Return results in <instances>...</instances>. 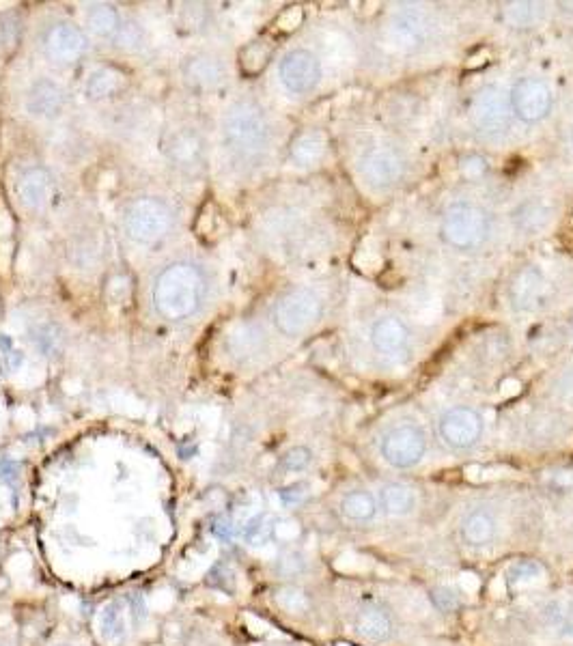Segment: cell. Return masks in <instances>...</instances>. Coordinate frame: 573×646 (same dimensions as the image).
Instances as JSON below:
<instances>
[{
    "instance_id": "cell-1",
    "label": "cell",
    "mask_w": 573,
    "mask_h": 646,
    "mask_svg": "<svg viewBox=\"0 0 573 646\" xmlns=\"http://www.w3.org/2000/svg\"><path fill=\"white\" fill-rule=\"evenodd\" d=\"M205 278L197 265L188 261L171 263L153 285V306L169 321H184L201 308Z\"/></svg>"
},
{
    "instance_id": "cell-2",
    "label": "cell",
    "mask_w": 573,
    "mask_h": 646,
    "mask_svg": "<svg viewBox=\"0 0 573 646\" xmlns=\"http://www.w3.org/2000/svg\"><path fill=\"white\" fill-rule=\"evenodd\" d=\"M222 140L237 162H253L268 149L270 121L253 100L235 102L222 119Z\"/></svg>"
},
{
    "instance_id": "cell-3",
    "label": "cell",
    "mask_w": 573,
    "mask_h": 646,
    "mask_svg": "<svg viewBox=\"0 0 573 646\" xmlns=\"http://www.w3.org/2000/svg\"><path fill=\"white\" fill-rule=\"evenodd\" d=\"M173 224L171 207L153 196H143L128 205L123 214V229L136 244L151 246L169 233Z\"/></svg>"
},
{
    "instance_id": "cell-4",
    "label": "cell",
    "mask_w": 573,
    "mask_h": 646,
    "mask_svg": "<svg viewBox=\"0 0 573 646\" xmlns=\"http://www.w3.org/2000/svg\"><path fill=\"white\" fill-rule=\"evenodd\" d=\"M487 233L489 218L477 205L455 203L444 212L442 237L457 250H474L485 242Z\"/></svg>"
},
{
    "instance_id": "cell-5",
    "label": "cell",
    "mask_w": 573,
    "mask_h": 646,
    "mask_svg": "<svg viewBox=\"0 0 573 646\" xmlns=\"http://www.w3.org/2000/svg\"><path fill=\"white\" fill-rule=\"evenodd\" d=\"M324 304L311 289H291L276 302L274 323L285 336H300L321 317Z\"/></svg>"
},
{
    "instance_id": "cell-6",
    "label": "cell",
    "mask_w": 573,
    "mask_h": 646,
    "mask_svg": "<svg viewBox=\"0 0 573 646\" xmlns=\"http://www.w3.org/2000/svg\"><path fill=\"white\" fill-rule=\"evenodd\" d=\"M470 123L483 136H502L509 130L511 104L494 84L477 91L470 102Z\"/></svg>"
},
{
    "instance_id": "cell-7",
    "label": "cell",
    "mask_w": 573,
    "mask_h": 646,
    "mask_svg": "<svg viewBox=\"0 0 573 646\" xmlns=\"http://www.w3.org/2000/svg\"><path fill=\"white\" fill-rule=\"evenodd\" d=\"M513 115L524 123H539L552 112L554 97L548 84L537 78H522L513 84L509 93Z\"/></svg>"
},
{
    "instance_id": "cell-8",
    "label": "cell",
    "mask_w": 573,
    "mask_h": 646,
    "mask_svg": "<svg viewBox=\"0 0 573 646\" xmlns=\"http://www.w3.org/2000/svg\"><path fill=\"white\" fill-rule=\"evenodd\" d=\"M425 433L414 425H401L390 429L382 440V457L397 470L414 468L425 457Z\"/></svg>"
},
{
    "instance_id": "cell-9",
    "label": "cell",
    "mask_w": 573,
    "mask_h": 646,
    "mask_svg": "<svg viewBox=\"0 0 573 646\" xmlns=\"http://www.w3.org/2000/svg\"><path fill=\"white\" fill-rule=\"evenodd\" d=\"M278 76L289 93H311L321 80V63L311 50H291L278 67Z\"/></svg>"
},
{
    "instance_id": "cell-10",
    "label": "cell",
    "mask_w": 573,
    "mask_h": 646,
    "mask_svg": "<svg viewBox=\"0 0 573 646\" xmlns=\"http://www.w3.org/2000/svg\"><path fill=\"white\" fill-rule=\"evenodd\" d=\"M403 171V158L390 147H373L360 160L362 179H365L373 190L393 188L395 184H399Z\"/></svg>"
},
{
    "instance_id": "cell-11",
    "label": "cell",
    "mask_w": 573,
    "mask_h": 646,
    "mask_svg": "<svg viewBox=\"0 0 573 646\" xmlns=\"http://www.w3.org/2000/svg\"><path fill=\"white\" fill-rule=\"evenodd\" d=\"M483 418L470 407H453L440 418V438L455 451H466L481 440Z\"/></svg>"
},
{
    "instance_id": "cell-12",
    "label": "cell",
    "mask_w": 573,
    "mask_h": 646,
    "mask_svg": "<svg viewBox=\"0 0 573 646\" xmlns=\"http://www.w3.org/2000/svg\"><path fill=\"white\" fill-rule=\"evenodd\" d=\"M46 50L54 61L74 63L87 52V37L69 22L54 24L46 35Z\"/></svg>"
},
{
    "instance_id": "cell-13",
    "label": "cell",
    "mask_w": 573,
    "mask_h": 646,
    "mask_svg": "<svg viewBox=\"0 0 573 646\" xmlns=\"http://www.w3.org/2000/svg\"><path fill=\"white\" fill-rule=\"evenodd\" d=\"M26 112L35 119L59 117L65 106V91L50 78H39L26 93Z\"/></svg>"
},
{
    "instance_id": "cell-14",
    "label": "cell",
    "mask_w": 573,
    "mask_h": 646,
    "mask_svg": "<svg viewBox=\"0 0 573 646\" xmlns=\"http://www.w3.org/2000/svg\"><path fill=\"white\" fill-rule=\"evenodd\" d=\"M354 629L360 636V640L371 644H384L395 634V621L393 616H390V612L384 610L382 606H377V603H367V606H362L358 610Z\"/></svg>"
},
{
    "instance_id": "cell-15",
    "label": "cell",
    "mask_w": 573,
    "mask_h": 646,
    "mask_svg": "<svg viewBox=\"0 0 573 646\" xmlns=\"http://www.w3.org/2000/svg\"><path fill=\"white\" fill-rule=\"evenodd\" d=\"M52 192L54 181L44 166H33L18 179V196L22 205L29 209H44L52 199Z\"/></svg>"
},
{
    "instance_id": "cell-16",
    "label": "cell",
    "mask_w": 573,
    "mask_h": 646,
    "mask_svg": "<svg viewBox=\"0 0 573 646\" xmlns=\"http://www.w3.org/2000/svg\"><path fill=\"white\" fill-rule=\"evenodd\" d=\"M371 343L384 356L401 354L410 343V328L399 317H382L371 330Z\"/></svg>"
},
{
    "instance_id": "cell-17",
    "label": "cell",
    "mask_w": 573,
    "mask_h": 646,
    "mask_svg": "<svg viewBox=\"0 0 573 646\" xmlns=\"http://www.w3.org/2000/svg\"><path fill=\"white\" fill-rule=\"evenodd\" d=\"M203 153H205V140L203 136L192 130V128H184V130H177L175 134H171L169 143H166V156L181 168H190V166H197L203 160Z\"/></svg>"
},
{
    "instance_id": "cell-18",
    "label": "cell",
    "mask_w": 573,
    "mask_h": 646,
    "mask_svg": "<svg viewBox=\"0 0 573 646\" xmlns=\"http://www.w3.org/2000/svg\"><path fill=\"white\" fill-rule=\"evenodd\" d=\"M184 78L194 89H214L225 80V65L212 54H194L184 63Z\"/></svg>"
},
{
    "instance_id": "cell-19",
    "label": "cell",
    "mask_w": 573,
    "mask_h": 646,
    "mask_svg": "<svg viewBox=\"0 0 573 646\" xmlns=\"http://www.w3.org/2000/svg\"><path fill=\"white\" fill-rule=\"evenodd\" d=\"M541 289H543V276L539 270L526 268L517 274L509 291L515 311H533L541 298Z\"/></svg>"
},
{
    "instance_id": "cell-20",
    "label": "cell",
    "mask_w": 573,
    "mask_h": 646,
    "mask_svg": "<svg viewBox=\"0 0 573 646\" xmlns=\"http://www.w3.org/2000/svg\"><path fill=\"white\" fill-rule=\"evenodd\" d=\"M326 149H328V138L324 132L306 130L293 138V143L289 147V158L298 166H313L326 156Z\"/></svg>"
},
{
    "instance_id": "cell-21",
    "label": "cell",
    "mask_w": 573,
    "mask_h": 646,
    "mask_svg": "<svg viewBox=\"0 0 573 646\" xmlns=\"http://www.w3.org/2000/svg\"><path fill=\"white\" fill-rule=\"evenodd\" d=\"M496 537V519L489 511L477 509L461 522V539L472 547H485Z\"/></svg>"
},
{
    "instance_id": "cell-22",
    "label": "cell",
    "mask_w": 573,
    "mask_h": 646,
    "mask_svg": "<svg viewBox=\"0 0 573 646\" xmlns=\"http://www.w3.org/2000/svg\"><path fill=\"white\" fill-rule=\"evenodd\" d=\"M263 343H265L263 332L257 326H253V323H244V326H240L229 336L227 347H229V354L235 360L242 362L248 358H255L261 351Z\"/></svg>"
},
{
    "instance_id": "cell-23",
    "label": "cell",
    "mask_w": 573,
    "mask_h": 646,
    "mask_svg": "<svg viewBox=\"0 0 573 646\" xmlns=\"http://www.w3.org/2000/svg\"><path fill=\"white\" fill-rule=\"evenodd\" d=\"M380 504L384 513L393 517L410 515L416 507V494L414 489L403 483H390L380 491Z\"/></svg>"
},
{
    "instance_id": "cell-24",
    "label": "cell",
    "mask_w": 573,
    "mask_h": 646,
    "mask_svg": "<svg viewBox=\"0 0 573 646\" xmlns=\"http://www.w3.org/2000/svg\"><path fill=\"white\" fill-rule=\"evenodd\" d=\"M97 629L106 642H119L125 638L128 631V612L121 601H110L102 608L100 619H97Z\"/></svg>"
},
{
    "instance_id": "cell-25",
    "label": "cell",
    "mask_w": 573,
    "mask_h": 646,
    "mask_svg": "<svg viewBox=\"0 0 573 646\" xmlns=\"http://www.w3.org/2000/svg\"><path fill=\"white\" fill-rule=\"evenodd\" d=\"M123 87V74L117 67H97L87 80V95L91 100H106Z\"/></svg>"
},
{
    "instance_id": "cell-26",
    "label": "cell",
    "mask_w": 573,
    "mask_h": 646,
    "mask_svg": "<svg viewBox=\"0 0 573 646\" xmlns=\"http://www.w3.org/2000/svg\"><path fill=\"white\" fill-rule=\"evenodd\" d=\"M377 513V502L369 494V491H349V494L343 496L341 500V515L347 519V522H369Z\"/></svg>"
},
{
    "instance_id": "cell-27",
    "label": "cell",
    "mask_w": 573,
    "mask_h": 646,
    "mask_svg": "<svg viewBox=\"0 0 573 646\" xmlns=\"http://www.w3.org/2000/svg\"><path fill=\"white\" fill-rule=\"evenodd\" d=\"M87 24L97 37H113L121 31V16L113 5H95L89 11Z\"/></svg>"
},
{
    "instance_id": "cell-28",
    "label": "cell",
    "mask_w": 573,
    "mask_h": 646,
    "mask_svg": "<svg viewBox=\"0 0 573 646\" xmlns=\"http://www.w3.org/2000/svg\"><path fill=\"white\" fill-rule=\"evenodd\" d=\"M543 5L539 3H507L502 16L513 28H533L543 18Z\"/></svg>"
},
{
    "instance_id": "cell-29",
    "label": "cell",
    "mask_w": 573,
    "mask_h": 646,
    "mask_svg": "<svg viewBox=\"0 0 573 646\" xmlns=\"http://www.w3.org/2000/svg\"><path fill=\"white\" fill-rule=\"evenodd\" d=\"M272 50L274 48L268 44V41H255V44L246 46L240 54V65L244 69V74L248 76L261 74L265 65H268L272 59Z\"/></svg>"
},
{
    "instance_id": "cell-30",
    "label": "cell",
    "mask_w": 573,
    "mask_h": 646,
    "mask_svg": "<svg viewBox=\"0 0 573 646\" xmlns=\"http://www.w3.org/2000/svg\"><path fill=\"white\" fill-rule=\"evenodd\" d=\"M515 222H517V227H520V229L533 233L537 229H543L545 224L550 222V209L545 207L543 203H539V201L524 203V205L517 207Z\"/></svg>"
},
{
    "instance_id": "cell-31",
    "label": "cell",
    "mask_w": 573,
    "mask_h": 646,
    "mask_svg": "<svg viewBox=\"0 0 573 646\" xmlns=\"http://www.w3.org/2000/svg\"><path fill=\"white\" fill-rule=\"evenodd\" d=\"M276 603L289 614H304L311 608V599L298 586H281L274 595Z\"/></svg>"
},
{
    "instance_id": "cell-32",
    "label": "cell",
    "mask_w": 573,
    "mask_h": 646,
    "mask_svg": "<svg viewBox=\"0 0 573 646\" xmlns=\"http://www.w3.org/2000/svg\"><path fill=\"white\" fill-rule=\"evenodd\" d=\"M390 37L401 50H416L421 46V31L412 20H395L393 28H390Z\"/></svg>"
},
{
    "instance_id": "cell-33",
    "label": "cell",
    "mask_w": 573,
    "mask_h": 646,
    "mask_svg": "<svg viewBox=\"0 0 573 646\" xmlns=\"http://www.w3.org/2000/svg\"><path fill=\"white\" fill-rule=\"evenodd\" d=\"M276 530V522L268 515V513H259L257 517L250 519L244 528V539L250 545H263L268 543V539L274 535Z\"/></svg>"
},
{
    "instance_id": "cell-34",
    "label": "cell",
    "mask_w": 573,
    "mask_h": 646,
    "mask_svg": "<svg viewBox=\"0 0 573 646\" xmlns=\"http://www.w3.org/2000/svg\"><path fill=\"white\" fill-rule=\"evenodd\" d=\"M541 575H543L541 565L533 563V560H520V563L511 565L507 580L513 586H528V584H535Z\"/></svg>"
},
{
    "instance_id": "cell-35",
    "label": "cell",
    "mask_w": 573,
    "mask_h": 646,
    "mask_svg": "<svg viewBox=\"0 0 573 646\" xmlns=\"http://www.w3.org/2000/svg\"><path fill=\"white\" fill-rule=\"evenodd\" d=\"M311 461H313V453L309 451V448L306 446H293L291 451H287L283 455V470L287 472H302L311 466Z\"/></svg>"
},
{
    "instance_id": "cell-36",
    "label": "cell",
    "mask_w": 573,
    "mask_h": 646,
    "mask_svg": "<svg viewBox=\"0 0 573 646\" xmlns=\"http://www.w3.org/2000/svg\"><path fill=\"white\" fill-rule=\"evenodd\" d=\"M431 599L440 612H453L459 608V597L451 586H436L431 593Z\"/></svg>"
},
{
    "instance_id": "cell-37",
    "label": "cell",
    "mask_w": 573,
    "mask_h": 646,
    "mask_svg": "<svg viewBox=\"0 0 573 646\" xmlns=\"http://www.w3.org/2000/svg\"><path fill=\"white\" fill-rule=\"evenodd\" d=\"M459 168L466 179H481L487 173V162L481 156H468L461 160Z\"/></svg>"
},
{
    "instance_id": "cell-38",
    "label": "cell",
    "mask_w": 573,
    "mask_h": 646,
    "mask_svg": "<svg viewBox=\"0 0 573 646\" xmlns=\"http://www.w3.org/2000/svg\"><path fill=\"white\" fill-rule=\"evenodd\" d=\"M304 567H306V563H304L302 554H298V552L285 554L281 560H278V571H281L283 575H298L304 571Z\"/></svg>"
},
{
    "instance_id": "cell-39",
    "label": "cell",
    "mask_w": 573,
    "mask_h": 646,
    "mask_svg": "<svg viewBox=\"0 0 573 646\" xmlns=\"http://www.w3.org/2000/svg\"><path fill=\"white\" fill-rule=\"evenodd\" d=\"M306 498H309V487L304 483H296L281 489V500L289 504V507H293V504H302Z\"/></svg>"
},
{
    "instance_id": "cell-40",
    "label": "cell",
    "mask_w": 573,
    "mask_h": 646,
    "mask_svg": "<svg viewBox=\"0 0 573 646\" xmlns=\"http://www.w3.org/2000/svg\"><path fill=\"white\" fill-rule=\"evenodd\" d=\"M138 41H141V31H138L136 24L121 26V31L117 33V46H121V48H136Z\"/></svg>"
},
{
    "instance_id": "cell-41",
    "label": "cell",
    "mask_w": 573,
    "mask_h": 646,
    "mask_svg": "<svg viewBox=\"0 0 573 646\" xmlns=\"http://www.w3.org/2000/svg\"><path fill=\"white\" fill-rule=\"evenodd\" d=\"M461 586H464V591L474 593V591H479L481 582H479V578L474 573H464V575H461Z\"/></svg>"
},
{
    "instance_id": "cell-42",
    "label": "cell",
    "mask_w": 573,
    "mask_h": 646,
    "mask_svg": "<svg viewBox=\"0 0 573 646\" xmlns=\"http://www.w3.org/2000/svg\"><path fill=\"white\" fill-rule=\"evenodd\" d=\"M61 646H72V644H61Z\"/></svg>"
}]
</instances>
